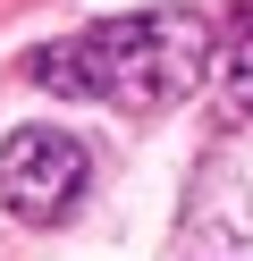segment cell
<instances>
[{
    "mask_svg": "<svg viewBox=\"0 0 253 261\" xmlns=\"http://www.w3.org/2000/svg\"><path fill=\"white\" fill-rule=\"evenodd\" d=\"M84 194V143L59 135V126H17L9 143H0V202L17 211V219L51 227L67 219Z\"/></svg>",
    "mask_w": 253,
    "mask_h": 261,
    "instance_id": "cell-2",
    "label": "cell"
},
{
    "mask_svg": "<svg viewBox=\"0 0 253 261\" xmlns=\"http://www.w3.org/2000/svg\"><path fill=\"white\" fill-rule=\"evenodd\" d=\"M34 76L51 93H76V101L160 110L202 76V25L177 9H144V17H118V25L59 42V51H34Z\"/></svg>",
    "mask_w": 253,
    "mask_h": 261,
    "instance_id": "cell-1",
    "label": "cell"
}]
</instances>
